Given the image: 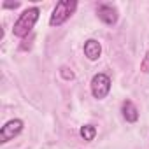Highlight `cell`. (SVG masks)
<instances>
[{"mask_svg":"<svg viewBox=\"0 0 149 149\" xmlns=\"http://www.w3.org/2000/svg\"><path fill=\"white\" fill-rule=\"evenodd\" d=\"M39 16H40L39 7H28V9L23 11V13L19 14V18L16 19L14 28H13V33H14L16 37H19V39H25V37L32 32V28L35 26Z\"/></svg>","mask_w":149,"mask_h":149,"instance_id":"6da1fadb","label":"cell"},{"mask_svg":"<svg viewBox=\"0 0 149 149\" xmlns=\"http://www.w3.org/2000/svg\"><path fill=\"white\" fill-rule=\"evenodd\" d=\"M76 9H77V2H76V0H61V2H58L54 11H53V14H51V18H49V25L51 26L63 25L74 14Z\"/></svg>","mask_w":149,"mask_h":149,"instance_id":"7a4b0ae2","label":"cell"},{"mask_svg":"<svg viewBox=\"0 0 149 149\" xmlns=\"http://www.w3.org/2000/svg\"><path fill=\"white\" fill-rule=\"evenodd\" d=\"M111 91V77L107 74H97L91 79V93L97 100H104Z\"/></svg>","mask_w":149,"mask_h":149,"instance_id":"3957f363","label":"cell"},{"mask_svg":"<svg viewBox=\"0 0 149 149\" xmlns=\"http://www.w3.org/2000/svg\"><path fill=\"white\" fill-rule=\"evenodd\" d=\"M21 130H23V121L21 119H11V121H7L2 126V130H0V142L6 144V142L13 140L14 137H18L21 133Z\"/></svg>","mask_w":149,"mask_h":149,"instance_id":"277c9868","label":"cell"},{"mask_svg":"<svg viewBox=\"0 0 149 149\" xmlns=\"http://www.w3.org/2000/svg\"><path fill=\"white\" fill-rule=\"evenodd\" d=\"M97 14L105 25H116V21H118V11L111 4H100L97 7Z\"/></svg>","mask_w":149,"mask_h":149,"instance_id":"5b68a950","label":"cell"},{"mask_svg":"<svg viewBox=\"0 0 149 149\" xmlns=\"http://www.w3.org/2000/svg\"><path fill=\"white\" fill-rule=\"evenodd\" d=\"M84 54H86V58L91 60V61L98 60L100 54H102V46H100V42L95 40V39H88V40L84 42Z\"/></svg>","mask_w":149,"mask_h":149,"instance_id":"8992f818","label":"cell"},{"mask_svg":"<svg viewBox=\"0 0 149 149\" xmlns=\"http://www.w3.org/2000/svg\"><path fill=\"white\" fill-rule=\"evenodd\" d=\"M121 112H123V118L128 123H135L139 119V109L135 107V104L132 100H125L121 104Z\"/></svg>","mask_w":149,"mask_h":149,"instance_id":"52a82bcc","label":"cell"},{"mask_svg":"<svg viewBox=\"0 0 149 149\" xmlns=\"http://www.w3.org/2000/svg\"><path fill=\"white\" fill-rule=\"evenodd\" d=\"M95 135H97V128H95L93 125H84V126H81V137H83L86 142H91V140L95 139Z\"/></svg>","mask_w":149,"mask_h":149,"instance_id":"ba28073f","label":"cell"},{"mask_svg":"<svg viewBox=\"0 0 149 149\" xmlns=\"http://www.w3.org/2000/svg\"><path fill=\"white\" fill-rule=\"evenodd\" d=\"M140 70H142L144 74H149V51L146 53V56H144V60H142V63H140Z\"/></svg>","mask_w":149,"mask_h":149,"instance_id":"9c48e42d","label":"cell"},{"mask_svg":"<svg viewBox=\"0 0 149 149\" xmlns=\"http://www.w3.org/2000/svg\"><path fill=\"white\" fill-rule=\"evenodd\" d=\"M60 72H61V77H63V79H67V81H70V79H74V72H72L70 68H67V67H63V68H61Z\"/></svg>","mask_w":149,"mask_h":149,"instance_id":"30bf717a","label":"cell"},{"mask_svg":"<svg viewBox=\"0 0 149 149\" xmlns=\"http://www.w3.org/2000/svg\"><path fill=\"white\" fill-rule=\"evenodd\" d=\"M4 7H9V9H16V7H19V2H14V4H11V2H4Z\"/></svg>","mask_w":149,"mask_h":149,"instance_id":"8fae6325","label":"cell"}]
</instances>
